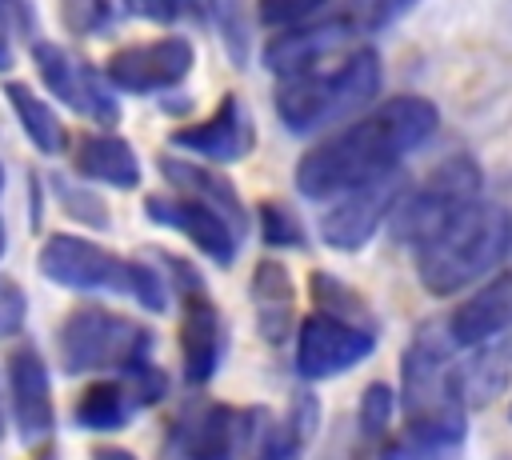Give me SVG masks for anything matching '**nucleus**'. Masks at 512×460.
<instances>
[{
    "label": "nucleus",
    "instance_id": "f257e3e1",
    "mask_svg": "<svg viewBox=\"0 0 512 460\" xmlns=\"http://www.w3.org/2000/svg\"><path fill=\"white\" fill-rule=\"evenodd\" d=\"M440 124V112L428 96L400 92L388 96L360 120H348L296 164V188L308 200H336L352 188L376 184L396 172V164L420 148Z\"/></svg>",
    "mask_w": 512,
    "mask_h": 460
},
{
    "label": "nucleus",
    "instance_id": "f03ea898",
    "mask_svg": "<svg viewBox=\"0 0 512 460\" xmlns=\"http://www.w3.org/2000/svg\"><path fill=\"white\" fill-rule=\"evenodd\" d=\"M452 348L456 344L448 340L444 324H424L408 340L400 356V392H396L408 436L436 444H464L468 400L460 388V364L452 360Z\"/></svg>",
    "mask_w": 512,
    "mask_h": 460
},
{
    "label": "nucleus",
    "instance_id": "7ed1b4c3",
    "mask_svg": "<svg viewBox=\"0 0 512 460\" xmlns=\"http://www.w3.org/2000/svg\"><path fill=\"white\" fill-rule=\"evenodd\" d=\"M508 252L512 212L476 200L416 248V276L432 296H456L460 288L488 276Z\"/></svg>",
    "mask_w": 512,
    "mask_h": 460
},
{
    "label": "nucleus",
    "instance_id": "20e7f679",
    "mask_svg": "<svg viewBox=\"0 0 512 460\" xmlns=\"http://www.w3.org/2000/svg\"><path fill=\"white\" fill-rule=\"evenodd\" d=\"M380 84H384V64L376 48H352L332 68L280 80L272 92V104L288 132L308 136V132H320L328 124H340L364 112L380 96Z\"/></svg>",
    "mask_w": 512,
    "mask_h": 460
},
{
    "label": "nucleus",
    "instance_id": "39448f33",
    "mask_svg": "<svg viewBox=\"0 0 512 460\" xmlns=\"http://www.w3.org/2000/svg\"><path fill=\"white\" fill-rule=\"evenodd\" d=\"M36 268L56 288L116 292V296L136 300L148 312L168 308V284H164L160 268H152L144 260H124V256L108 252L104 244L76 236V232H52L36 252Z\"/></svg>",
    "mask_w": 512,
    "mask_h": 460
},
{
    "label": "nucleus",
    "instance_id": "423d86ee",
    "mask_svg": "<svg viewBox=\"0 0 512 460\" xmlns=\"http://www.w3.org/2000/svg\"><path fill=\"white\" fill-rule=\"evenodd\" d=\"M152 340V328H144L140 320L100 304H80L56 328V356L68 376H120L152 356Z\"/></svg>",
    "mask_w": 512,
    "mask_h": 460
},
{
    "label": "nucleus",
    "instance_id": "0eeeda50",
    "mask_svg": "<svg viewBox=\"0 0 512 460\" xmlns=\"http://www.w3.org/2000/svg\"><path fill=\"white\" fill-rule=\"evenodd\" d=\"M480 180H484V172H480V164H476L472 156L460 152V156L444 160L440 168H432V172L424 176L420 188H412L408 196L400 192V200H396V208H392V216H388L392 236L404 240V244H412V248H420V244L432 240L456 212H464L468 204L480 200Z\"/></svg>",
    "mask_w": 512,
    "mask_h": 460
},
{
    "label": "nucleus",
    "instance_id": "6e6552de",
    "mask_svg": "<svg viewBox=\"0 0 512 460\" xmlns=\"http://www.w3.org/2000/svg\"><path fill=\"white\" fill-rule=\"evenodd\" d=\"M268 432V416L260 408L236 404H196L172 424V448L180 460H244Z\"/></svg>",
    "mask_w": 512,
    "mask_h": 460
},
{
    "label": "nucleus",
    "instance_id": "1a4fd4ad",
    "mask_svg": "<svg viewBox=\"0 0 512 460\" xmlns=\"http://www.w3.org/2000/svg\"><path fill=\"white\" fill-rule=\"evenodd\" d=\"M196 64V48L184 36H156V40H140V44H124L108 56L104 64V80L116 92H132V96H152L164 88H176Z\"/></svg>",
    "mask_w": 512,
    "mask_h": 460
},
{
    "label": "nucleus",
    "instance_id": "9d476101",
    "mask_svg": "<svg viewBox=\"0 0 512 460\" xmlns=\"http://www.w3.org/2000/svg\"><path fill=\"white\" fill-rule=\"evenodd\" d=\"M32 64H36L40 80L48 84V92L60 104H68L72 112H80L88 120H100V124H116L120 120L116 88L88 60H76L68 48H60L52 40H36L32 44Z\"/></svg>",
    "mask_w": 512,
    "mask_h": 460
},
{
    "label": "nucleus",
    "instance_id": "9b49d317",
    "mask_svg": "<svg viewBox=\"0 0 512 460\" xmlns=\"http://www.w3.org/2000/svg\"><path fill=\"white\" fill-rule=\"evenodd\" d=\"M168 264L180 272V304H184V320H180V360H184V380L188 384H208L224 360V320L200 280V272H192L184 260Z\"/></svg>",
    "mask_w": 512,
    "mask_h": 460
},
{
    "label": "nucleus",
    "instance_id": "f8f14e48",
    "mask_svg": "<svg viewBox=\"0 0 512 460\" xmlns=\"http://www.w3.org/2000/svg\"><path fill=\"white\" fill-rule=\"evenodd\" d=\"M376 348V332L336 320L328 312H312L296 332V372L304 380H332L356 364H364Z\"/></svg>",
    "mask_w": 512,
    "mask_h": 460
},
{
    "label": "nucleus",
    "instance_id": "ddd939ff",
    "mask_svg": "<svg viewBox=\"0 0 512 460\" xmlns=\"http://www.w3.org/2000/svg\"><path fill=\"white\" fill-rule=\"evenodd\" d=\"M8 412L24 444H44L56 428L48 360L32 340H16L8 352Z\"/></svg>",
    "mask_w": 512,
    "mask_h": 460
},
{
    "label": "nucleus",
    "instance_id": "4468645a",
    "mask_svg": "<svg viewBox=\"0 0 512 460\" xmlns=\"http://www.w3.org/2000/svg\"><path fill=\"white\" fill-rule=\"evenodd\" d=\"M400 180L396 172L376 180V184H364V188H352L344 196H336L328 204V212L320 216V240L336 252H360L376 232L380 224L392 216L396 200H400Z\"/></svg>",
    "mask_w": 512,
    "mask_h": 460
},
{
    "label": "nucleus",
    "instance_id": "2eb2a0df",
    "mask_svg": "<svg viewBox=\"0 0 512 460\" xmlns=\"http://www.w3.org/2000/svg\"><path fill=\"white\" fill-rule=\"evenodd\" d=\"M168 144L200 156L204 164H236L256 148V124H252L248 108L240 104V96H224L212 108V116L172 128Z\"/></svg>",
    "mask_w": 512,
    "mask_h": 460
},
{
    "label": "nucleus",
    "instance_id": "dca6fc26",
    "mask_svg": "<svg viewBox=\"0 0 512 460\" xmlns=\"http://www.w3.org/2000/svg\"><path fill=\"white\" fill-rule=\"evenodd\" d=\"M144 216L152 224H164L172 232H180L184 240H192L212 264L228 268L236 260V248H240V232L208 204L192 200V196H148L144 200Z\"/></svg>",
    "mask_w": 512,
    "mask_h": 460
},
{
    "label": "nucleus",
    "instance_id": "f3484780",
    "mask_svg": "<svg viewBox=\"0 0 512 460\" xmlns=\"http://www.w3.org/2000/svg\"><path fill=\"white\" fill-rule=\"evenodd\" d=\"M348 36H352L348 16L304 20V24L284 28L280 36L268 40V48H264V64H268L280 80H288V76H304V72H316L332 52H340Z\"/></svg>",
    "mask_w": 512,
    "mask_h": 460
},
{
    "label": "nucleus",
    "instance_id": "a211bd4d",
    "mask_svg": "<svg viewBox=\"0 0 512 460\" xmlns=\"http://www.w3.org/2000/svg\"><path fill=\"white\" fill-rule=\"evenodd\" d=\"M444 328L456 348H480L504 336L512 328V268L496 272L468 300H460L444 320Z\"/></svg>",
    "mask_w": 512,
    "mask_h": 460
},
{
    "label": "nucleus",
    "instance_id": "6ab92c4d",
    "mask_svg": "<svg viewBox=\"0 0 512 460\" xmlns=\"http://www.w3.org/2000/svg\"><path fill=\"white\" fill-rule=\"evenodd\" d=\"M160 176L180 192V196H192L208 208H216L240 236L248 228V216H244V200L240 192L232 188L228 176L212 172L208 164H192V160H180V156H160Z\"/></svg>",
    "mask_w": 512,
    "mask_h": 460
},
{
    "label": "nucleus",
    "instance_id": "aec40b11",
    "mask_svg": "<svg viewBox=\"0 0 512 460\" xmlns=\"http://www.w3.org/2000/svg\"><path fill=\"white\" fill-rule=\"evenodd\" d=\"M72 164L84 180H96V184H108V188H136L140 184L136 148L124 136H112V132L80 136L76 152H72Z\"/></svg>",
    "mask_w": 512,
    "mask_h": 460
},
{
    "label": "nucleus",
    "instance_id": "412c9836",
    "mask_svg": "<svg viewBox=\"0 0 512 460\" xmlns=\"http://www.w3.org/2000/svg\"><path fill=\"white\" fill-rule=\"evenodd\" d=\"M4 100L16 116V124L24 128V136L32 140V148L40 156H60L68 148V128L56 116V108L24 80H4Z\"/></svg>",
    "mask_w": 512,
    "mask_h": 460
},
{
    "label": "nucleus",
    "instance_id": "4be33fe9",
    "mask_svg": "<svg viewBox=\"0 0 512 460\" xmlns=\"http://www.w3.org/2000/svg\"><path fill=\"white\" fill-rule=\"evenodd\" d=\"M252 304H256V328L268 344H284L292 328V280L280 260H260L252 268Z\"/></svg>",
    "mask_w": 512,
    "mask_h": 460
},
{
    "label": "nucleus",
    "instance_id": "5701e85b",
    "mask_svg": "<svg viewBox=\"0 0 512 460\" xmlns=\"http://www.w3.org/2000/svg\"><path fill=\"white\" fill-rule=\"evenodd\" d=\"M136 412H140V400L132 396L128 380L112 376V380H92L80 392V400L72 408V420L88 432H120Z\"/></svg>",
    "mask_w": 512,
    "mask_h": 460
},
{
    "label": "nucleus",
    "instance_id": "b1692460",
    "mask_svg": "<svg viewBox=\"0 0 512 460\" xmlns=\"http://www.w3.org/2000/svg\"><path fill=\"white\" fill-rule=\"evenodd\" d=\"M508 368H512V348L504 344H480L472 348V356L460 364V388H464V400L484 408L488 400H496L508 384Z\"/></svg>",
    "mask_w": 512,
    "mask_h": 460
},
{
    "label": "nucleus",
    "instance_id": "393cba45",
    "mask_svg": "<svg viewBox=\"0 0 512 460\" xmlns=\"http://www.w3.org/2000/svg\"><path fill=\"white\" fill-rule=\"evenodd\" d=\"M312 428H316V404L308 396H300L296 408H292V416L280 428H268L264 432V440L252 452V460H300Z\"/></svg>",
    "mask_w": 512,
    "mask_h": 460
},
{
    "label": "nucleus",
    "instance_id": "a878e982",
    "mask_svg": "<svg viewBox=\"0 0 512 460\" xmlns=\"http://www.w3.org/2000/svg\"><path fill=\"white\" fill-rule=\"evenodd\" d=\"M308 292H312V300H316V312H328V316H336V320H348V324H360V328H372V332H376V320H372L364 296L352 292L348 284H340L336 272L316 268V272L308 276Z\"/></svg>",
    "mask_w": 512,
    "mask_h": 460
},
{
    "label": "nucleus",
    "instance_id": "bb28decb",
    "mask_svg": "<svg viewBox=\"0 0 512 460\" xmlns=\"http://www.w3.org/2000/svg\"><path fill=\"white\" fill-rule=\"evenodd\" d=\"M256 228H260V240L268 248H304V240H308L300 216L280 200H260L256 204Z\"/></svg>",
    "mask_w": 512,
    "mask_h": 460
},
{
    "label": "nucleus",
    "instance_id": "cd10ccee",
    "mask_svg": "<svg viewBox=\"0 0 512 460\" xmlns=\"http://www.w3.org/2000/svg\"><path fill=\"white\" fill-rule=\"evenodd\" d=\"M396 416V388L384 384V380H372L364 392H360V408H356V424H360V436L364 440H380L388 432Z\"/></svg>",
    "mask_w": 512,
    "mask_h": 460
},
{
    "label": "nucleus",
    "instance_id": "c85d7f7f",
    "mask_svg": "<svg viewBox=\"0 0 512 460\" xmlns=\"http://www.w3.org/2000/svg\"><path fill=\"white\" fill-rule=\"evenodd\" d=\"M52 188H56L60 208H64L72 220L92 224V228H108V208H104V200H100L96 192H88V188H80V184H72V180H64V176H52Z\"/></svg>",
    "mask_w": 512,
    "mask_h": 460
},
{
    "label": "nucleus",
    "instance_id": "c756f323",
    "mask_svg": "<svg viewBox=\"0 0 512 460\" xmlns=\"http://www.w3.org/2000/svg\"><path fill=\"white\" fill-rule=\"evenodd\" d=\"M416 0H348V24L352 32H380L396 24Z\"/></svg>",
    "mask_w": 512,
    "mask_h": 460
},
{
    "label": "nucleus",
    "instance_id": "7c9ffc66",
    "mask_svg": "<svg viewBox=\"0 0 512 460\" xmlns=\"http://www.w3.org/2000/svg\"><path fill=\"white\" fill-rule=\"evenodd\" d=\"M320 4H328V0H256V16H260V24L284 32V28L304 24Z\"/></svg>",
    "mask_w": 512,
    "mask_h": 460
},
{
    "label": "nucleus",
    "instance_id": "2f4dec72",
    "mask_svg": "<svg viewBox=\"0 0 512 460\" xmlns=\"http://www.w3.org/2000/svg\"><path fill=\"white\" fill-rule=\"evenodd\" d=\"M380 460H460V444H436V440H420V436H404L392 440Z\"/></svg>",
    "mask_w": 512,
    "mask_h": 460
},
{
    "label": "nucleus",
    "instance_id": "473e14b6",
    "mask_svg": "<svg viewBox=\"0 0 512 460\" xmlns=\"http://www.w3.org/2000/svg\"><path fill=\"white\" fill-rule=\"evenodd\" d=\"M28 316V296L16 280H0V340L16 336Z\"/></svg>",
    "mask_w": 512,
    "mask_h": 460
},
{
    "label": "nucleus",
    "instance_id": "72a5a7b5",
    "mask_svg": "<svg viewBox=\"0 0 512 460\" xmlns=\"http://www.w3.org/2000/svg\"><path fill=\"white\" fill-rule=\"evenodd\" d=\"M64 16L76 32H104L108 28V0H64Z\"/></svg>",
    "mask_w": 512,
    "mask_h": 460
},
{
    "label": "nucleus",
    "instance_id": "f704fd0d",
    "mask_svg": "<svg viewBox=\"0 0 512 460\" xmlns=\"http://www.w3.org/2000/svg\"><path fill=\"white\" fill-rule=\"evenodd\" d=\"M128 4H132V12H140L144 20H156V24H172L192 8V0H128Z\"/></svg>",
    "mask_w": 512,
    "mask_h": 460
},
{
    "label": "nucleus",
    "instance_id": "c9c22d12",
    "mask_svg": "<svg viewBox=\"0 0 512 460\" xmlns=\"http://www.w3.org/2000/svg\"><path fill=\"white\" fill-rule=\"evenodd\" d=\"M12 60H16V52H12V32H8V12L0 8V72H8Z\"/></svg>",
    "mask_w": 512,
    "mask_h": 460
},
{
    "label": "nucleus",
    "instance_id": "e433bc0d",
    "mask_svg": "<svg viewBox=\"0 0 512 460\" xmlns=\"http://www.w3.org/2000/svg\"><path fill=\"white\" fill-rule=\"evenodd\" d=\"M92 460H140V456L128 452V448H120V444H96L92 448Z\"/></svg>",
    "mask_w": 512,
    "mask_h": 460
},
{
    "label": "nucleus",
    "instance_id": "4c0bfd02",
    "mask_svg": "<svg viewBox=\"0 0 512 460\" xmlns=\"http://www.w3.org/2000/svg\"><path fill=\"white\" fill-rule=\"evenodd\" d=\"M4 244H8V232H4V220H0V256H4Z\"/></svg>",
    "mask_w": 512,
    "mask_h": 460
},
{
    "label": "nucleus",
    "instance_id": "58836bf2",
    "mask_svg": "<svg viewBox=\"0 0 512 460\" xmlns=\"http://www.w3.org/2000/svg\"><path fill=\"white\" fill-rule=\"evenodd\" d=\"M16 4H20V0H0V8H4V12H12Z\"/></svg>",
    "mask_w": 512,
    "mask_h": 460
},
{
    "label": "nucleus",
    "instance_id": "ea45409f",
    "mask_svg": "<svg viewBox=\"0 0 512 460\" xmlns=\"http://www.w3.org/2000/svg\"><path fill=\"white\" fill-rule=\"evenodd\" d=\"M0 188H4V164H0Z\"/></svg>",
    "mask_w": 512,
    "mask_h": 460
},
{
    "label": "nucleus",
    "instance_id": "a19ab883",
    "mask_svg": "<svg viewBox=\"0 0 512 460\" xmlns=\"http://www.w3.org/2000/svg\"><path fill=\"white\" fill-rule=\"evenodd\" d=\"M40 460H56V456H40Z\"/></svg>",
    "mask_w": 512,
    "mask_h": 460
},
{
    "label": "nucleus",
    "instance_id": "79ce46f5",
    "mask_svg": "<svg viewBox=\"0 0 512 460\" xmlns=\"http://www.w3.org/2000/svg\"><path fill=\"white\" fill-rule=\"evenodd\" d=\"M508 416H512V408H508Z\"/></svg>",
    "mask_w": 512,
    "mask_h": 460
}]
</instances>
